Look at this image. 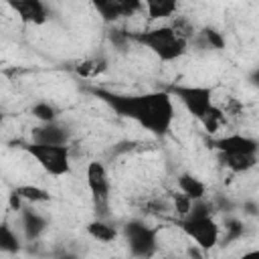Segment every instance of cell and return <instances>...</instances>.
<instances>
[{"mask_svg":"<svg viewBox=\"0 0 259 259\" xmlns=\"http://www.w3.org/2000/svg\"><path fill=\"white\" fill-rule=\"evenodd\" d=\"M28 152L53 174V176H63L69 170V156L67 148L61 144H32L28 146Z\"/></svg>","mask_w":259,"mask_h":259,"instance_id":"1","label":"cell"},{"mask_svg":"<svg viewBox=\"0 0 259 259\" xmlns=\"http://www.w3.org/2000/svg\"><path fill=\"white\" fill-rule=\"evenodd\" d=\"M140 40L148 42L150 49H154L164 59H174V57L182 55V51H184V40L178 38L170 28H158L154 32L142 34Z\"/></svg>","mask_w":259,"mask_h":259,"instance_id":"2","label":"cell"},{"mask_svg":"<svg viewBox=\"0 0 259 259\" xmlns=\"http://www.w3.org/2000/svg\"><path fill=\"white\" fill-rule=\"evenodd\" d=\"M186 231L190 233V237L198 243V247L202 249H208L217 243V237H219V229L217 225L206 219V217H196L194 221H190L186 225Z\"/></svg>","mask_w":259,"mask_h":259,"instance_id":"3","label":"cell"},{"mask_svg":"<svg viewBox=\"0 0 259 259\" xmlns=\"http://www.w3.org/2000/svg\"><path fill=\"white\" fill-rule=\"evenodd\" d=\"M87 186L95 198L97 204L107 202V192H109V182H107V174L105 168L99 162H91L87 168Z\"/></svg>","mask_w":259,"mask_h":259,"instance_id":"4","label":"cell"},{"mask_svg":"<svg viewBox=\"0 0 259 259\" xmlns=\"http://www.w3.org/2000/svg\"><path fill=\"white\" fill-rule=\"evenodd\" d=\"M12 8L24 18V20H30V22H36V24H42L47 20V14H45V6L40 2H34V0H26V2H14Z\"/></svg>","mask_w":259,"mask_h":259,"instance_id":"5","label":"cell"},{"mask_svg":"<svg viewBox=\"0 0 259 259\" xmlns=\"http://www.w3.org/2000/svg\"><path fill=\"white\" fill-rule=\"evenodd\" d=\"M105 69H107V65H105L103 59H87V61H83V63L77 67V73H79L81 77H97V75H101Z\"/></svg>","mask_w":259,"mask_h":259,"instance_id":"6","label":"cell"},{"mask_svg":"<svg viewBox=\"0 0 259 259\" xmlns=\"http://www.w3.org/2000/svg\"><path fill=\"white\" fill-rule=\"evenodd\" d=\"M14 192H16L20 198L28 200V202H45V200H49V192H47V190H42V188H38V186H30V184L18 186Z\"/></svg>","mask_w":259,"mask_h":259,"instance_id":"7","label":"cell"},{"mask_svg":"<svg viewBox=\"0 0 259 259\" xmlns=\"http://www.w3.org/2000/svg\"><path fill=\"white\" fill-rule=\"evenodd\" d=\"M178 184L182 188V194H186L188 198H200L202 192H204V186L198 180H194L192 176H182L178 180Z\"/></svg>","mask_w":259,"mask_h":259,"instance_id":"8","label":"cell"},{"mask_svg":"<svg viewBox=\"0 0 259 259\" xmlns=\"http://www.w3.org/2000/svg\"><path fill=\"white\" fill-rule=\"evenodd\" d=\"M89 233H91V237H95L97 241H103V243L115 239V229L105 225V223H91L89 225Z\"/></svg>","mask_w":259,"mask_h":259,"instance_id":"9","label":"cell"},{"mask_svg":"<svg viewBox=\"0 0 259 259\" xmlns=\"http://www.w3.org/2000/svg\"><path fill=\"white\" fill-rule=\"evenodd\" d=\"M34 115L36 117H40V119H53L55 117V111H53V107L51 105H36L34 107Z\"/></svg>","mask_w":259,"mask_h":259,"instance_id":"10","label":"cell"}]
</instances>
